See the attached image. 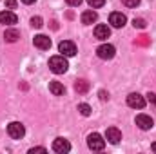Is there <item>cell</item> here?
Here are the masks:
<instances>
[{
  "label": "cell",
  "mask_w": 156,
  "mask_h": 154,
  "mask_svg": "<svg viewBox=\"0 0 156 154\" xmlns=\"http://www.w3.org/2000/svg\"><path fill=\"white\" fill-rule=\"evenodd\" d=\"M31 26L37 27V29H40V27L44 26V24H42V18H40V16H33V18H31Z\"/></svg>",
  "instance_id": "obj_20"
},
{
  "label": "cell",
  "mask_w": 156,
  "mask_h": 154,
  "mask_svg": "<svg viewBox=\"0 0 156 154\" xmlns=\"http://www.w3.org/2000/svg\"><path fill=\"white\" fill-rule=\"evenodd\" d=\"M78 111H80L82 116H89L93 109H91V105H87V103H80V105H78Z\"/></svg>",
  "instance_id": "obj_18"
},
{
  "label": "cell",
  "mask_w": 156,
  "mask_h": 154,
  "mask_svg": "<svg viewBox=\"0 0 156 154\" xmlns=\"http://www.w3.org/2000/svg\"><path fill=\"white\" fill-rule=\"evenodd\" d=\"M127 105L133 107V109H144L145 107V98L138 93H131L127 96Z\"/></svg>",
  "instance_id": "obj_5"
},
{
  "label": "cell",
  "mask_w": 156,
  "mask_h": 154,
  "mask_svg": "<svg viewBox=\"0 0 156 154\" xmlns=\"http://www.w3.org/2000/svg\"><path fill=\"white\" fill-rule=\"evenodd\" d=\"M53 151L58 152V154H66V152L71 151V143L67 140H64V138H56L53 142Z\"/></svg>",
  "instance_id": "obj_7"
},
{
  "label": "cell",
  "mask_w": 156,
  "mask_h": 154,
  "mask_svg": "<svg viewBox=\"0 0 156 154\" xmlns=\"http://www.w3.org/2000/svg\"><path fill=\"white\" fill-rule=\"evenodd\" d=\"M58 51H60L64 56H75V54H76V45H75L73 42H69V40H64V42L58 44Z\"/></svg>",
  "instance_id": "obj_6"
},
{
  "label": "cell",
  "mask_w": 156,
  "mask_h": 154,
  "mask_svg": "<svg viewBox=\"0 0 156 154\" xmlns=\"http://www.w3.org/2000/svg\"><path fill=\"white\" fill-rule=\"evenodd\" d=\"M151 149H153V151L156 152V143H153V145H151Z\"/></svg>",
  "instance_id": "obj_29"
},
{
  "label": "cell",
  "mask_w": 156,
  "mask_h": 154,
  "mask_svg": "<svg viewBox=\"0 0 156 154\" xmlns=\"http://www.w3.org/2000/svg\"><path fill=\"white\" fill-rule=\"evenodd\" d=\"M75 89H76V93H80V94H85V93L89 91V82H85V80H78L76 83H75Z\"/></svg>",
  "instance_id": "obj_17"
},
{
  "label": "cell",
  "mask_w": 156,
  "mask_h": 154,
  "mask_svg": "<svg viewBox=\"0 0 156 154\" xmlns=\"http://www.w3.org/2000/svg\"><path fill=\"white\" fill-rule=\"evenodd\" d=\"M49 91H51L55 96H62V94L66 93V87H64L60 82H51V83H49Z\"/></svg>",
  "instance_id": "obj_15"
},
{
  "label": "cell",
  "mask_w": 156,
  "mask_h": 154,
  "mask_svg": "<svg viewBox=\"0 0 156 154\" xmlns=\"http://www.w3.org/2000/svg\"><path fill=\"white\" fill-rule=\"evenodd\" d=\"M87 147H89L91 151H102V149L105 147V140H104L98 132H91V134L87 136Z\"/></svg>",
  "instance_id": "obj_2"
},
{
  "label": "cell",
  "mask_w": 156,
  "mask_h": 154,
  "mask_svg": "<svg viewBox=\"0 0 156 154\" xmlns=\"http://www.w3.org/2000/svg\"><path fill=\"white\" fill-rule=\"evenodd\" d=\"M136 125L142 129V131H149V129H153V125H154V121H153V118L147 114H138L136 116Z\"/></svg>",
  "instance_id": "obj_9"
},
{
  "label": "cell",
  "mask_w": 156,
  "mask_h": 154,
  "mask_svg": "<svg viewBox=\"0 0 156 154\" xmlns=\"http://www.w3.org/2000/svg\"><path fill=\"white\" fill-rule=\"evenodd\" d=\"M18 38H20V33L16 29H5V33H4V40L5 42H16Z\"/></svg>",
  "instance_id": "obj_16"
},
{
  "label": "cell",
  "mask_w": 156,
  "mask_h": 154,
  "mask_svg": "<svg viewBox=\"0 0 156 154\" xmlns=\"http://www.w3.org/2000/svg\"><path fill=\"white\" fill-rule=\"evenodd\" d=\"M22 2H24V4H35L37 0H22Z\"/></svg>",
  "instance_id": "obj_28"
},
{
  "label": "cell",
  "mask_w": 156,
  "mask_h": 154,
  "mask_svg": "<svg viewBox=\"0 0 156 154\" xmlns=\"http://www.w3.org/2000/svg\"><path fill=\"white\" fill-rule=\"evenodd\" d=\"M66 2H67L69 5H73V7H78V5L82 4V0H66Z\"/></svg>",
  "instance_id": "obj_25"
},
{
  "label": "cell",
  "mask_w": 156,
  "mask_h": 154,
  "mask_svg": "<svg viewBox=\"0 0 156 154\" xmlns=\"http://www.w3.org/2000/svg\"><path fill=\"white\" fill-rule=\"evenodd\" d=\"M125 22H127V16H125L123 13H111V15H109V24H111L113 27H116V29L123 27Z\"/></svg>",
  "instance_id": "obj_8"
},
{
  "label": "cell",
  "mask_w": 156,
  "mask_h": 154,
  "mask_svg": "<svg viewBox=\"0 0 156 154\" xmlns=\"http://www.w3.org/2000/svg\"><path fill=\"white\" fill-rule=\"evenodd\" d=\"M7 134H9L13 140H20V138H24L26 129H24V125H22L20 121H11V123L7 125Z\"/></svg>",
  "instance_id": "obj_3"
},
{
  "label": "cell",
  "mask_w": 156,
  "mask_h": 154,
  "mask_svg": "<svg viewBox=\"0 0 156 154\" xmlns=\"http://www.w3.org/2000/svg\"><path fill=\"white\" fill-rule=\"evenodd\" d=\"M87 4L94 9V7H102V5L105 4V0H87Z\"/></svg>",
  "instance_id": "obj_19"
},
{
  "label": "cell",
  "mask_w": 156,
  "mask_h": 154,
  "mask_svg": "<svg viewBox=\"0 0 156 154\" xmlns=\"http://www.w3.org/2000/svg\"><path fill=\"white\" fill-rule=\"evenodd\" d=\"M35 152H47V149L45 147H33V149H29V154H35Z\"/></svg>",
  "instance_id": "obj_24"
},
{
  "label": "cell",
  "mask_w": 156,
  "mask_h": 154,
  "mask_svg": "<svg viewBox=\"0 0 156 154\" xmlns=\"http://www.w3.org/2000/svg\"><path fill=\"white\" fill-rule=\"evenodd\" d=\"M5 5H7L9 9H15V7H16V2H15V0H5Z\"/></svg>",
  "instance_id": "obj_26"
},
{
  "label": "cell",
  "mask_w": 156,
  "mask_h": 154,
  "mask_svg": "<svg viewBox=\"0 0 156 154\" xmlns=\"http://www.w3.org/2000/svg\"><path fill=\"white\" fill-rule=\"evenodd\" d=\"M122 4L127 5V7H136L140 4V0H122Z\"/></svg>",
  "instance_id": "obj_22"
},
{
  "label": "cell",
  "mask_w": 156,
  "mask_h": 154,
  "mask_svg": "<svg viewBox=\"0 0 156 154\" xmlns=\"http://www.w3.org/2000/svg\"><path fill=\"white\" fill-rule=\"evenodd\" d=\"M115 53H116V49H115V45H111V44H102V45H98V49H96V54H98L102 60H111V58L115 56Z\"/></svg>",
  "instance_id": "obj_4"
},
{
  "label": "cell",
  "mask_w": 156,
  "mask_h": 154,
  "mask_svg": "<svg viewBox=\"0 0 156 154\" xmlns=\"http://www.w3.org/2000/svg\"><path fill=\"white\" fill-rule=\"evenodd\" d=\"M105 138H107L109 143L116 145V143H120V140H122V132L118 131L116 127H109V129L105 131Z\"/></svg>",
  "instance_id": "obj_12"
},
{
  "label": "cell",
  "mask_w": 156,
  "mask_h": 154,
  "mask_svg": "<svg viewBox=\"0 0 156 154\" xmlns=\"http://www.w3.org/2000/svg\"><path fill=\"white\" fill-rule=\"evenodd\" d=\"M147 102H149L151 105H154V107H156V94H154V93H149V94H147Z\"/></svg>",
  "instance_id": "obj_23"
},
{
  "label": "cell",
  "mask_w": 156,
  "mask_h": 154,
  "mask_svg": "<svg viewBox=\"0 0 156 154\" xmlns=\"http://www.w3.org/2000/svg\"><path fill=\"white\" fill-rule=\"evenodd\" d=\"M18 22V16L13 13V11H2L0 13V24H5V26H15Z\"/></svg>",
  "instance_id": "obj_11"
},
{
  "label": "cell",
  "mask_w": 156,
  "mask_h": 154,
  "mask_svg": "<svg viewBox=\"0 0 156 154\" xmlns=\"http://www.w3.org/2000/svg\"><path fill=\"white\" fill-rule=\"evenodd\" d=\"M98 20V15L94 13V11H83L82 13V24H85V26H91L93 22H96Z\"/></svg>",
  "instance_id": "obj_14"
},
{
  "label": "cell",
  "mask_w": 156,
  "mask_h": 154,
  "mask_svg": "<svg viewBox=\"0 0 156 154\" xmlns=\"http://www.w3.org/2000/svg\"><path fill=\"white\" fill-rule=\"evenodd\" d=\"M49 69H51L55 75H64V73L69 69V64H67V60H66L64 54L51 56V58H49Z\"/></svg>",
  "instance_id": "obj_1"
},
{
  "label": "cell",
  "mask_w": 156,
  "mask_h": 154,
  "mask_svg": "<svg viewBox=\"0 0 156 154\" xmlns=\"http://www.w3.org/2000/svg\"><path fill=\"white\" fill-rule=\"evenodd\" d=\"M94 37L98 40H107L111 37V29H109V26H105V24H98L96 27H94Z\"/></svg>",
  "instance_id": "obj_13"
},
{
  "label": "cell",
  "mask_w": 156,
  "mask_h": 154,
  "mask_svg": "<svg viewBox=\"0 0 156 154\" xmlns=\"http://www.w3.org/2000/svg\"><path fill=\"white\" fill-rule=\"evenodd\" d=\"M133 24H134V27H138V29H144V27H145V20H144V18H134Z\"/></svg>",
  "instance_id": "obj_21"
},
{
  "label": "cell",
  "mask_w": 156,
  "mask_h": 154,
  "mask_svg": "<svg viewBox=\"0 0 156 154\" xmlns=\"http://www.w3.org/2000/svg\"><path fill=\"white\" fill-rule=\"evenodd\" d=\"M100 100H109V93H105V91H100Z\"/></svg>",
  "instance_id": "obj_27"
},
{
  "label": "cell",
  "mask_w": 156,
  "mask_h": 154,
  "mask_svg": "<svg viewBox=\"0 0 156 154\" xmlns=\"http://www.w3.org/2000/svg\"><path fill=\"white\" fill-rule=\"evenodd\" d=\"M33 44H35V47H38L42 51H47V49L51 47V38L45 37V35H37V37L33 38Z\"/></svg>",
  "instance_id": "obj_10"
}]
</instances>
